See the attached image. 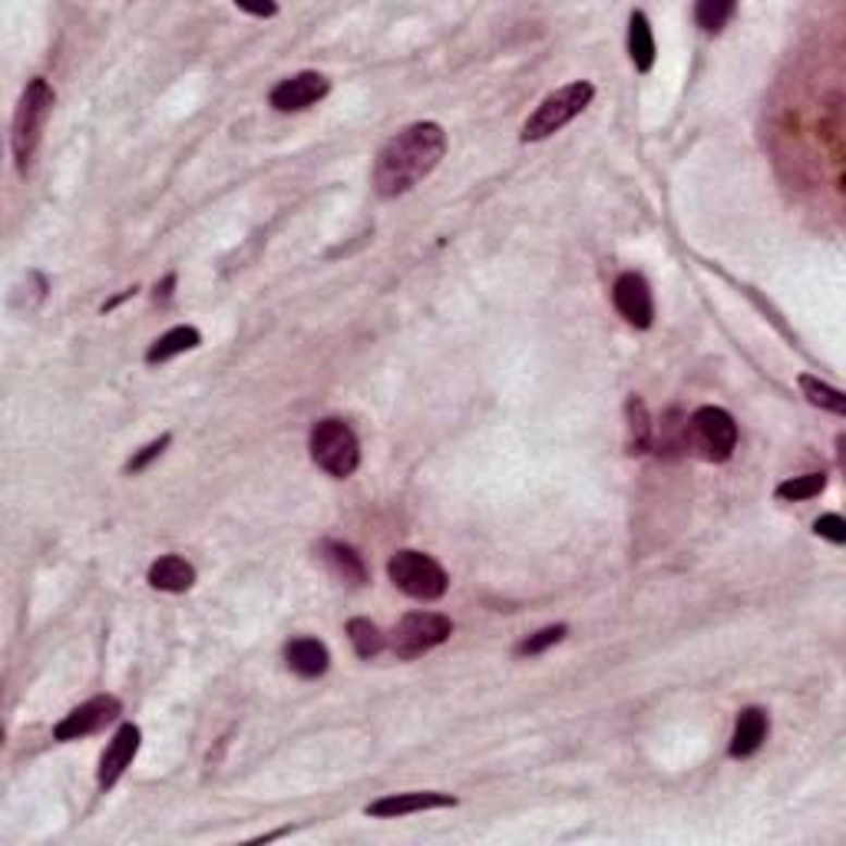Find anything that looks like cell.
I'll return each mask as SVG.
<instances>
[{"label": "cell", "instance_id": "cell-18", "mask_svg": "<svg viewBox=\"0 0 846 846\" xmlns=\"http://www.w3.org/2000/svg\"><path fill=\"white\" fill-rule=\"evenodd\" d=\"M199 344H203L199 328H193V324H179V328L165 331L159 341H152V347L146 351V364L172 360V357H179V354H185V351H193V347H199Z\"/></svg>", "mask_w": 846, "mask_h": 846}, {"label": "cell", "instance_id": "cell-2", "mask_svg": "<svg viewBox=\"0 0 846 846\" xmlns=\"http://www.w3.org/2000/svg\"><path fill=\"white\" fill-rule=\"evenodd\" d=\"M53 103H57L53 86L44 76H34L27 83V89L21 93V103H17V113H14V130H11V146H14V159H17L21 172L30 169V159L40 146V136H44V126L50 120Z\"/></svg>", "mask_w": 846, "mask_h": 846}, {"label": "cell", "instance_id": "cell-11", "mask_svg": "<svg viewBox=\"0 0 846 846\" xmlns=\"http://www.w3.org/2000/svg\"><path fill=\"white\" fill-rule=\"evenodd\" d=\"M139 744H143V731H139L136 724H123V727L113 734V740L107 744L103 758H100V771H97V781H100L103 790H110V787L126 774V768H130L133 758L139 755Z\"/></svg>", "mask_w": 846, "mask_h": 846}, {"label": "cell", "instance_id": "cell-19", "mask_svg": "<svg viewBox=\"0 0 846 846\" xmlns=\"http://www.w3.org/2000/svg\"><path fill=\"white\" fill-rule=\"evenodd\" d=\"M628 57L638 73H648L654 66V34L641 11H635L628 21Z\"/></svg>", "mask_w": 846, "mask_h": 846}, {"label": "cell", "instance_id": "cell-6", "mask_svg": "<svg viewBox=\"0 0 846 846\" xmlns=\"http://www.w3.org/2000/svg\"><path fill=\"white\" fill-rule=\"evenodd\" d=\"M737 446V424L721 407H701L688 420V450L708 463H724Z\"/></svg>", "mask_w": 846, "mask_h": 846}, {"label": "cell", "instance_id": "cell-16", "mask_svg": "<svg viewBox=\"0 0 846 846\" xmlns=\"http://www.w3.org/2000/svg\"><path fill=\"white\" fill-rule=\"evenodd\" d=\"M318 552H321V559H324V566H328L341 583H347V586H364V583H367V566H364V559L357 555L354 545L324 539V542L318 545Z\"/></svg>", "mask_w": 846, "mask_h": 846}, {"label": "cell", "instance_id": "cell-20", "mask_svg": "<svg viewBox=\"0 0 846 846\" xmlns=\"http://www.w3.org/2000/svg\"><path fill=\"white\" fill-rule=\"evenodd\" d=\"M800 391H804V397L813 404V407H820V410H830V414H836V417H843L846 414V394L843 391H836V388H830V384H823V381H817V378H810V373H800Z\"/></svg>", "mask_w": 846, "mask_h": 846}, {"label": "cell", "instance_id": "cell-1", "mask_svg": "<svg viewBox=\"0 0 846 846\" xmlns=\"http://www.w3.org/2000/svg\"><path fill=\"white\" fill-rule=\"evenodd\" d=\"M446 152V133L440 123H414L401 130L373 162V189L381 199H397L424 182Z\"/></svg>", "mask_w": 846, "mask_h": 846}, {"label": "cell", "instance_id": "cell-24", "mask_svg": "<svg viewBox=\"0 0 846 846\" xmlns=\"http://www.w3.org/2000/svg\"><path fill=\"white\" fill-rule=\"evenodd\" d=\"M566 625H549V628H542V632H536V635H529V638H523L519 645H516V654L519 658H532V654H542L545 648H552V645H559L562 638H566Z\"/></svg>", "mask_w": 846, "mask_h": 846}, {"label": "cell", "instance_id": "cell-14", "mask_svg": "<svg viewBox=\"0 0 846 846\" xmlns=\"http://www.w3.org/2000/svg\"><path fill=\"white\" fill-rule=\"evenodd\" d=\"M149 586L156 592H189L196 586V569L193 562H185L182 555H159L149 566Z\"/></svg>", "mask_w": 846, "mask_h": 846}, {"label": "cell", "instance_id": "cell-25", "mask_svg": "<svg viewBox=\"0 0 846 846\" xmlns=\"http://www.w3.org/2000/svg\"><path fill=\"white\" fill-rule=\"evenodd\" d=\"M813 532L823 536V539H830L833 545H843V542H846V519H843L839 513H826V516H820V519L813 523Z\"/></svg>", "mask_w": 846, "mask_h": 846}, {"label": "cell", "instance_id": "cell-4", "mask_svg": "<svg viewBox=\"0 0 846 846\" xmlns=\"http://www.w3.org/2000/svg\"><path fill=\"white\" fill-rule=\"evenodd\" d=\"M388 576H391V583H394L404 596L420 599V602H437V599H443V596H446V586H450V579H446V573H443L440 562H437L433 555H427V552H417V549H401V552H394V559L388 562Z\"/></svg>", "mask_w": 846, "mask_h": 846}, {"label": "cell", "instance_id": "cell-5", "mask_svg": "<svg viewBox=\"0 0 846 846\" xmlns=\"http://www.w3.org/2000/svg\"><path fill=\"white\" fill-rule=\"evenodd\" d=\"M311 459L328 477L344 480L360 466V443L344 420L328 417V420H318L311 430Z\"/></svg>", "mask_w": 846, "mask_h": 846}, {"label": "cell", "instance_id": "cell-23", "mask_svg": "<svg viewBox=\"0 0 846 846\" xmlns=\"http://www.w3.org/2000/svg\"><path fill=\"white\" fill-rule=\"evenodd\" d=\"M734 11H737L734 0H701L698 11H695V17H698V27H701L704 34H718V30H724V24L734 17Z\"/></svg>", "mask_w": 846, "mask_h": 846}, {"label": "cell", "instance_id": "cell-13", "mask_svg": "<svg viewBox=\"0 0 846 846\" xmlns=\"http://www.w3.org/2000/svg\"><path fill=\"white\" fill-rule=\"evenodd\" d=\"M768 731H771V718L764 708H744L737 714V724H734V737H731V747L727 755L731 758H750L758 755V750L764 747L768 740Z\"/></svg>", "mask_w": 846, "mask_h": 846}, {"label": "cell", "instance_id": "cell-21", "mask_svg": "<svg viewBox=\"0 0 846 846\" xmlns=\"http://www.w3.org/2000/svg\"><path fill=\"white\" fill-rule=\"evenodd\" d=\"M347 638H351L357 658H373V654H381L384 645H388L384 635H381V628L373 625L370 618H351V622H347Z\"/></svg>", "mask_w": 846, "mask_h": 846}, {"label": "cell", "instance_id": "cell-15", "mask_svg": "<svg viewBox=\"0 0 846 846\" xmlns=\"http://www.w3.org/2000/svg\"><path fill=\"white\" fill-rule=\"evenodd\" d=\"M285 662L298 678H321L331 665V651L318 638H295L285 648Z\"/></svg>", "mask_w": 846, "mask_h": 846}, {"label": "cell", "instance_id": "cell-22", "mask_svg": "<svg viewBox=\"0 0 846 846\" xmlns=\"http://www.w3.org/2000/svg\"><path fill=\"white\" fill-rule=\"evenodd\" d=\"M826 490V474H804V477H794V480H784L777 487V500H790V503H800V500H813Z\"/></svg>", "mask_w": 846, "mask_h": 846}, {"label": "cell", "instance_id": "cell-28", "mask_svg": "<svg viewBox=\"0 0 846 846\" xmlns=\"http://www.w3.org/2000/svg\"><path fill=\"white\" fill-rule=\"evenodd\" d=\"M172 289H175V274H169V278L162 281V289H156V302H159V298L165 302V298L172 295Z\"/></svg>", "mask_w": 846, "mask_h": 846}, {"label": "cell", "instance_id": "cell-27", "mask_svg": "<svg viewBox=\"0 0 846 846\" xmlns=\"http://www.w3.org/2000/svg\"><path fill=\"white\" fill-rule=\"evenodd\" d=\"M245 14H255V17H274L278 14V8L274 4H265V8H252V4H238Z\"/></svg>", "mask_w": 846, "mask_h": 846}, {"label": "cell", "instance_id": "cell-26", "mask_svg": "<svg viewBox=\"0 0 846 846\" xmlns=\"http://www.w3.org/2000/svg\"><path fill=\"white\" fill-rule=\"evenodd\" d=\"M169 440H172V437L165 433V437L152 440L149 446H143V450H139L136 456H130V463H126V474H143V469H146V466H149V463H152L156 456H162V450L169 446Z\"/></svg>", "mask_w": 846, "mask_h": 846}, {"label": "cell", "instance_id": "cell-8", "mask_svg": "<svg viewBox=\"0 0 846 846\" xmlns=\"http://www.w3.org/2000/svg\"><path fill=\"white\" fill-rule=\"evenodd\" d=\"M120 714H123L120 698H113V695H97V698L83 701L79 708H73V711L53 727V737H57V740H79V737H89V734L103 731L107 724H113Z\"/></svg>", "mask_w": 846, "mask_h": 846}, {"label": "cell", "instance_id": "cell-17", "mask_svg": "<svg viewBox=\"0 0 846 846\" xmlns=\"http://www.w3.org/2000/svg\"><path fill=\"white\" fill-rule=\"evenodd\" d=\"M654 446V424H651V414L645 407L641 397H628L625 401V450L632 456H641Z\"/></svg>", "mask_w": 846, "mask_h": 846}, {"label": "cell", "instance_id": "cell-3", "mask_svg": "<svg viewBox=\"0 0 846 846\" xmlns=\"http://www.w3.org/2000/svg\"><path fill=\"white\" fill-rule=\"evenodd\" d=\"M592 97H596V86L589 79H579V83H569V86L549 93V97L536 107V113L523 123V133H519L523 143L549 139L566 123H573L592 103Z\"/></svg>", "mask_w": 846, "mask_h": 846}, {"label": "cell", "instance_id": "cell-9", "mask_svg": "<svg viewBox=\"0 0 846 846\" xmlns=\"http://www.w3.org/2000/svg\"><path fill=\"white\" fill-rule=\"evenodd\" d=\"M328 89H331L328 76H321V73H315V70H305V73H295V76H289V79H281V83L271 89L268 100H271V107H274L278 113H302V110L315 107L318 100H324Z\"/></svg>", "mask_w": 846, "mask_h": 846}, {"label": "cell", "instance_id": "cell-7", "mask_svg": "<svg viewBox=\"0 0 846 846\" xmlns=\"http://www.w3.org/2000/svg\"><path fill=\"white\" fill-rule=\"evenodd\" d=\"M453 635V622L440 612H410L397 622L391 635V651L401 662H414V658L433 651Z\"/></svg>", "mask_w": 846, "mask_h": 846}, {"label": "cell", "instance_id": "cell-12", "mask_svg": "<svg viewBox=\"0 0 846 846\" xmlns=\"http://www.w3.org/2000/svg\"><path fill=\"white\" fill-rule=\"evenodd\" d=\"M440 807H456V797L453 794H437V790L388 794L381 800L367 804L364 813L378 817V820H394V817H407V813H420V810H440Z\"/></svg>", "mask_w": 846, "mask_h": 846}, {"label": "cell", "instance_id": "cell-10", "mask_svg": "<svg viewBox=\"0 0 846 846\" xmlns=\"http://www.w3.org/2000/svg\"><path fill=\"white\" fill-rule=\"evenodd\" d=\"M612 305H615V311L632 324V328H651V321H654V298H651V289H648V281L641 278V274H635V271H625L618 281H615V289H612Z\"/></svg>", "mask_w": 846, "mask_h": 846}]
</instances>
